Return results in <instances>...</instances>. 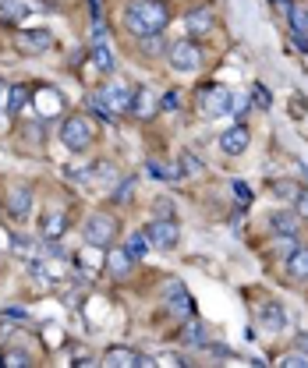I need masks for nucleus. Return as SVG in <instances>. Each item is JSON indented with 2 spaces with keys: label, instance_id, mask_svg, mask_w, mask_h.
Instances as JSON below:
<instances>
[{
  "label": "nucleus",
  "instance_id": "nucleus-1",
  "mask_svg": "<svg viewBox=\"0 0 308 368\" xmlns=\"http://www.w3.org/2000/svg\"><path fill=\"white\" fill-rule=\"evenodd\" d=\"M167 21H170V8L163 0H128V8H125V28L135 39L163 33Z\"/></svg>",
  "mask_w": 308,
  "mask_h": 368
},
{
  "label": "nucleus",
  "instance_id": "nucleus-2",
  "mask_svg": "<svg viewBox=\"0 0 308 368\" xmlns=\"http://www.w3.org/2000/svg\"><path fill=\"white\" fill-rule=\"evenodd\" d=\"M96 138V125H92V117L85 113H71L64 117V125H60V142H64L71 152H85Z\"/></svg>",
  "mask_w": 308,
  "mask_h": 368
},
{
  "label": "nucleus",
  "instance_id": "nucleus-3",
  "mask_svg": "<svg viewBox=\"0 0 308 368\" xmlns=\"http://www.w3.org/2000/svg\"><path fill=\"white\" fill-rule=\"evenodd\" d=\"M114 234H117V220L107 217V212H96V217L85 220V244H92V248H110Z\"/></svg>",
  "mask_w": 308,
  "mask_h": 368
},
{
  "label": "nucleus",
  "instance_id": "nucleus-4",
  "mask_svg": "<svg viewBox=\"0 0 308 368\" xmlns=\"http://www.w3.org/2000/svg\"><path fill=\"white\" fill-rule=\"evenodd\" d=\"M167 60H170V68H177V71H199L202 50L192 39H177V43L167 46Z\"/></svg>",
  "mask_w": 308,
  "mask_h": 368
},
{
  "label": "nucleus",
  "instance_id": "nucleus-5",
  "mask_svg": "<svg viewBox=\"0 0 308 368\" xmlns=\"http://www.w3.org/2000/svg\"><path fill=\"white\" fill-rule=\"evenodd\" d=\"M145 237H149V244H152V248L170 252L174 244H177V237H181V230H177L174 217H160V220H152V223L145 227Z\"/></svg>",
  "mask_w": 308,
  "mask_h": 368
},
{
  "label": "nucleus",
  "instance_id": "nucleus-6",
  "mask_svg": "<svg viewBox=\"0 0 308 368\" xmlns=\"http://www.w3.org/2000/svg\"><path fill=\"white\" fill-rule=\"evenodd\" d=\"M199 103H202V113L206 117H224V113L234 110V92L224 89V85H212V89H202Z\"/></svg>",
  "mask_w": 308,
  "mask_h": 368
},
{
  "label": "nucleus",
  "instance_id": "nucleus-7",
  "mask_svg": "<svg viewBox=\"0 0 308 368\" xmlns=\"http://www.w3.org/2000/svg\"><path fill=\"white\" fill-rule=\"evenodd\" d=\"M15 46L21 53H28V57H39V53H46L53 46V33H46V28H28V33H18Z\"/></svg>",
  "mask_w": 308,
  "mask_h": 368
},
{
  "label": "nucleus",
  "instance_id": "nucleus-8",
  "mask_svg": "<svg viewBox=\"0 0 308 368\" xmlns=\"http://www.w3.org/2000/svg\"><path fill=\"white\" fill-rule=\"evenodd\" d=\"M103 365H110V368H149L152 358H145V354H138L132 347H110L103 354Z\"/></svg>",
  "mask_w": 308,
  "mask_h": 368
},
{
  "label": "nucleus",
  "instance_id": "nucleus-9",
  "mask_svg": "<svg viewBox=\"0 0 308 368\" xmlns=\"http://www.w3.org/2000/svg\"><path fill=\"white\" fill-rule=\"evenodd\" d=\"M8 212L11 220H28V212H33V188H25V184H15L8 192Z\"/></svg>",
  "mask_w": 308,
  "mask_h": 368
},
{
  "label": "nucleus",
  "instance_id": "nucleus-10",
  "mask_svg": "<svg viewBox=\"0 0 308 368\" xmlns=\"http://www.w3.org/2000/svg\"><path fill=\"white\" fill-rule=\"evenodd\" d=\"M36 110L39 117H57V113H64V92H57V89H36Z\"/></svg>",
  "mask_w": 308,
  "mask_h": 368
},
{
  "label": "nucleus",
  "instance_id": "nucleus-11",
  "mask_svg": "<svg viewBox=\"0 0 308 368\" xmlns=\"http://www.w3.org/2000/svg\"><path fill=\"white\" fill-rule=\"evenodd\" d=\"M248 142H252V135H248V128H244V125H234V128H227L220 135V149L227 152V156H241V152L248 149Z\"/></svg>",
  "mask_w": 308,
  "mask_h": 368
},
{
  "label": "nucleus",
  "instance_id": "nucleus-12",
  "mask_svg": "<svg viewBox=\"0 0 308 368\" xmlns=\"http://www.w3.org/2000/svg\"><path fill=\"white\" fill-rule=\"evenodd\" d=\"M132 92H135V89H128L125 82H110V85L103 89V96H100V100H103V103H107V107L117 113V110H128V103H132Z\"/></svg>",
  "mask_w": 308,
  "mask_h": 368
},
{
  "label": "nucleus",
  "instance_id": "nucleus-13",
  "mask_svg": "<svg viewBox=\"0 0 308 368\" xmlns=\"http://www.w3.org/2000/svg\"><path fill=\"white\" fill-rule=\"evenodd\" d=\"M259 319H262L266 329H284L287 326V312H284L280 301H262L259 304Z\"/></svg>",
  "mask_w": 308,
  "mask_h": 368
},
{
  "label": "nucleus",
  "instance_id": "nucleus-14",
  "mask_svg": "<svg viewBox=\"0 0 308 368\" xmlns=\"http://www.w3.org/2000/svg\"><path fill=\"white\" fill-rule=\"evenodd\" d=\"M36 8H39V0H4V4H0V21H18Z\"/></svg>",
  "mask_w": 308,
  "mask_h": 368
},
{
  "label": "nucleus",
  "instance_id": "nucleus-15",
  "mask_svg": "<svg viewBox=\"0 0 308 368\" xmlns=\"http://www.w3.org/2000/svg\"><path fill=\"white\" fill-rule=\"evenodd\" d=\"M92 60H96V68H100L103 75H114L117 60H114V53H110V46H107L103 36H96V43H92Z\"/></svg>",
  "mask_w": 308,
  "mask_h": 368
},
{
  "label": "nucleus",
  "instance_id": "nucleus-16",
  "mask_svg": "<svg viewBox=\"0 0 308 368\" xmlns=\"http://www.w3.org/2000/svg\"><path fill=\"white\" fill-rule=\"evenodd\" d=\"M287 276L291 280H308V248H298L287 255Z\"/></svg>",
  "mask_w": 308,
  "mask_h": 368
},
{
  "label": "nucleus",
  "instance_id": "nucleus-17",
  "mask_svg": "<svg viewBox=\"0 0 308 368\" xmlns=\"http://www.w3.org/2000/svg\"><path fill=\"white\" fill-rule=\"evenodd\" d=\"M184 28H188L192 36H206L212 28V11H188V18H184Z\"/></svg>",
  "mask_w": 308,
  "mask_h": 368
},
{
  "label": "nucleus",
  "instance_id": "nucleus-18",
  "mask_svg": "<svg viewBox=\"0 0 308 368\" xmlns=\"http://www.w3.org/2000/svg\"><path fill=\"white\" fill-rule=\"evenodd\" d=\"M298 212H287V209H280V212H273L269 217V227L276 230V234H298Z\"/></svg>",
  "mask_w": 308,
  "mask_h": 368
},
{
  "label": "nucleus",
  "instance_id": "nucleus-19",
  "mask_svg": "<svg viewBox=\"0 0 308 368\" xmlns=\"http://www.w3.org/2000/svg\"><path fill=\"white\" fill-rule=\"evenodd\" d=\"M64 230H68V217H64V212H46V217H43V237L46 241H57Z\"/></svg>",
  "mask_w": 308,
  "mask_h": 368
},
{
  "label": "nucleus",
  "instance_id": "nucleus-20",
  "mask_svg": "<svg viewBox=\"0 0 308 368\" xmlns=\"http://www.w3.org/2000/svg\"><path fill=\"white\" fill-rule=\"evenodd\" d=\"M132 262H135V259H132L125 248H114V252L107 255V269H110L114 276H128V273H132Z\"/></svg>",
  "mask_w": 308,
  "mask_h": 368
},
{
  "label": "nucleus",
  "instance_id": "nucleus-21",
  "mask_svg": "<svg viewBox=\"0 0 308 368\" xmlns=\"http://www.w3.org/2000/svg\"><path fill=\"white\" fill-rule=\"evenodd\" d=\"M152 110V96H149V89H135L132 92V103H128V113H135V117H149Z\"/></svg>",
  "mask_w": 308,
  "mask_h": 368
},
{
  "label": "nucleus",
  "instance_id": "nucleus-22",
  "mask_svg": "<svg viewBox=\"0 0 308 368\" xmlns=\"http://www.w3.org/2000/svg\"><path fill=\"white\" fill-rule=\"evenodd\" d=\"M28 85H8V113H21L28 107Z\"/></svg>",
  "mask_w": 308,
  "mask_h": 368
},
{
  "label": "nucleus",
  "instance_id": "nucleus-23",
  "mask_svg": "<svg viewBox=\"0 0 308 368\" xmlns=\"http://www.w3.org/2000/svg\"><path fill=\"white\" fill-rule=\"evenodd\" d=\"M149 248H152V244H149L145 230H135V234L128 237V244H125V252H128L132 259H145V255H149Z\"/></svg>",
  "mask_w": 308,
  "mask_h": 368
},
{
  "label": "nucleus",
  "instance_id": "nucleus-24",
  "mask_svg": "<svg viewBox=\"0 0 308 368\" xmlns=\"http://www.w3.org/2000/svg\"><path fill=\"white\" fill-rule=\"evenodd\" d=\"M170 312H174V315H188V312H192V301H188V294L181 291V284H174V304H170Z\"/></svg>",
  "mask_w": 308,
  "mask_h": 368
},
{
  "label": "nucleus",
  "instance_id": "nucleus-25",
  "mask_svg": "<svg viewBox=\"0 0 308 368\" xmlns=\"http://www.w3.org/2000/svg\"><path fill=\"white\" fill-rule=\"evenodd\" d=\"M160 50H163L160 33H156V36H138V53H145V57H156Z\"/></svg>",
  "mask_w": 308,
  "mask_h": 368
},
{
  "label": "nucleus",
  "instance_id": "nucleus-26",
  "mask_svg": "<svg viewBox=\"0 0 308 368\" xmlns=\"http://www.w3.org/2000/svg\"><path fill=\"white\" fill-rule=\"evenodd\" d=\"M177 107H181V92H177V89H170V92H163V96H160V110L174 113Z\"/></svg>",
  "mask_w": 308,
  "mask_h": 368
},
{
  "label": "nucleus",
  "instance_id": "nucleus-27",
  "mask_svg": "<svg viewBox=\"0 0 308 368\" xmlns=\"http://www.w3.org/2000/svg\"><path fill=\"white\" fill-rule=\"evenodd\" d=\"M294 212H298V220H308V188L298 192V199H294Z\"/></svg>",
  "mask_w": 308,
  "mask_h": 368
},
{
  "label": "nucleus",
  "instance_id": "nucleus-28",
  "mask_svg": "<svg viewBox=\"0 0 308 368\" xmlns=\"http://www.w3.org/2000/svg\"><path fill=\"white\" fill-rule=\"evenodd\" d=\"M4 365L25 368V365H28V354H25V351H8V354H4Z\"/></svg>",
  "mask_w": 308,
  "mask_h": 368
},
{
  "label": "nucleus",
  "instance_id": "nucleus-29",
  "mask_svg": "<svg viewBox=\"0 0 308 368\" xmlns=\"http://www.w3.org/2000/svg\"><path fill=\"white\" fill-rule=\"evenodd\" d=\"M284 365H287V368H308V354H301V351H291V354L284 358Z\"/></svg>",
  "mask_w": 308,
  "mask_h": 368
},
{
  "label": "nucleus",
  "instance_id": "nucleus-30",
  "mask_svg": "<svg viewBox=\"0 0 308 368\" xmlns=\"http://www.w3.org/2000/svg\"><path fill=\"white\" fill-rule=\"evenodd\" d=\"M252 100L259 103V110H269V107H273V103H269V92H266L262 85H255V89H252Z\"/></svg>",
  "mask_w": 308,
  "mask_h": 368
},
{
  "label": "nucleus",
  "instance_id": "nucleus-31",
  "mask_svg": "<svg viewBox=\"0 0 308 368\" xmlns=\"http://www.w3.org/2000/svg\"><path fill=\"white\" fill-rule=\"evenodd\" d=\"M184 340H188V344H206V329H202V326H188Z\"/></svg>",
  "mask_w": 308,
  "mask_h": 368
},
{
  "label": "nucleus",
  "instance_id": "nucleus-32",
  "mask_svg": "<svg viewBox=\"0 0 308 368\" xmlns=\"http://www.w3.org/2000/svg\"><path fill=\"white\" fill-rule=\"evenodd\" d=\"M273 192L280 195V199H298V184H287V181H284V184H276Z\"/></svg>",
  "mask_w": 308,
  "mask_h": 368
},
{
  "label": "nucleus",
  "instance_id": "nucleus-33",
  "mask_svg": "<svg viewBox=\"0 0 308 368\" xmlns=\"http://www.w3.org/2000/svg\"><path fill=\"white\" fill-rule=\"evenodd\" d=\"M181 160H184V174H199V170H202V163H199V160L192 156V152H184Z\"/></svg>",
  "mask_w": 308,
  "mask_h": 368
},
{
  "label": "nucleus",
  "instance_id": "nucleus-34",
  "mask_svg": "<svg viewBox=\"0 0 308 368\" xmlns=\"http://www.w3.org/2000/svg\"><path fill=\"white\" fill-rule=\"evenodd\" d=\"M156 212H160V217H174V202H167V199H156Z\"/></svg>",
  "mask_w": 308,
  "mask_h": 368
},
{
  "label": "nucleus",
  "instance_id": "nucleus-35",
  "mask_svg": "<svg viewBox=\"0 0 308 368\" xmlns=\"http://www.w3.org/2000/svg\"><path fill=\"white\" fill-rule=\"evenodd\" d=\"M132 188H135V181H125V184H120V192H117V202H125V199L132 195Z\"/></svg>",
  "mask_w": 308,
  "mask_h": 368
},
{
  "label": "nucleus",
  "instance_id": "nucleus-36",
  "mask_svg": "<svg viewBox=\"0 0 308 368\" xmlns=\"http://www.w3.org/2000/svg\"><path fill=\"white\" fill-rule=\"evenodd\" d=\"M4 96H8V82L0 78V103H4Z\"/></svg>",
  "mask_w": 308,
  "mask_h": 368
},
{
  "label": "nucleus",
  "instance_id": "nucleus-37",
  "mask_svg": "<svg viewBox=\"0 0 308 368\" xmlns=\"http://www.w3.org/2000/svg\"><path fill=\"white\" fill-rule=\"evenodd\" d=\"M298 347H305V351H308V336H298Z\"/></svg>",
  "mask_w": 308,
  "mask_h": 368
}]
</instances>
